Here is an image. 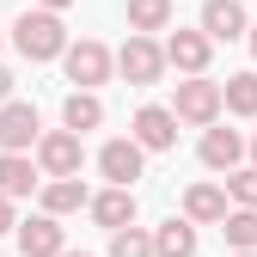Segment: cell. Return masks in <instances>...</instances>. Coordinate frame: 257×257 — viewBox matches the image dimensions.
<instances>
[{
    "mask_svg": "<svg viewBox=\"0 0 257 257\" xmlns=\"http://www.w3.org/2000/svg\"><path fill=\"white\" fill-rule=\"evenodd\" d=\"M13 43H19V55L25 61H61L74 43H68V25H61V13H19V25H13Z\"/></svg>",
    "mask_w": 257,
    "mask_h": 257,
    "instance_id": "1",
    "label": "cell"
},
{
    "mask_svg": "<svg viewBox=\"0 0 257 257\" xmlns=\"http://www.w3.org/2000/svg\"><path fill=\"white\" fill-rule=\"evenodd\" d=\"M220 110H227V92H220V80L196 74V80H178V98H172V116L178 122H196V128H214Z\"/></svg>",
    "mask_w": 257,
    "mask_h": 257,
    "instance_id": "2",
    "label": "cell"
},
{
    "mask_svg": "<svg viewBox=\"0 0 257 257\" xmlns=\"http://www.w3.org/2000/svg\"><path fill=\"white\" fill-rule=\"evenodd\" d=\"M61 68H68V80H74V92H98L104 80H110V68H116V55L98 43V37H80L68 55H61Z\"/></svg>",
    "mask_w": 257,
    "mask_h": 257,
    "instance_id": "3",
    "label": "cell"
},
{
    "mask_svg": "<svg viewBox=\"0 0 257 257\" xmlns=\"http://www.w3.org/2000/svg\"><path fill=\"white\" fill-rule=\"evenodd\" d=\"M116 68H122V80H128V86H153L159 74L172 68V61H166V43L135 37V31H128V43L116 49Z\"/></svg>",
    "mask_w": 257,
    "mask_h": 257,
    "instance_id": "4",
    "label": "cell"
},
{
    "mask_svg": "<svg viewBox=\"0 0 257 257\" xmlns=\"http://www.w3.org/2000/svg\"><path fill=\"white\" fill-rule=\"evenodd\" d=\"M80 166H86V147H80L74 128H49L37 141V172L43 178H80Z\"/></svg>",
    "mask_w": 257,
    "mask_h": 257,
    "instance_id": "5",
    "label": "cell"
},
{
    "mask_svg": "<svg viewBox=\"0 0 257 257\" xmlns=\"http://www.w3.org/2000/svg\"><path fill=\"white\" fill-rule=\"evenodd\" d=\"M43 141V122H37V104H0V153H25Z\"/></svg>",
    "mask_w": 257,
    "mask_h": 257,
    "instance_id": "6",
    "label": "cell"
},
{
    "mask_svg": "<svg viewBox=\"0 0 257 257\" xmlns=\"http://www.w3.org/2000/svg\"><path fill=\"white\" fill-rule=\"evenodd\" d=\"M141 159H147V147H141L135 135H128V141L116 135V141H104V147H98V172H104L116 190H128V184L141 178Z\"/></svg>",
    "mask_w": 257,
    "mask_h": 257,
    "instance_id": "7",
    "label": "cell"
},
{
    "mask_svg": "<svg viewBox=\"0 0 257 257\" xmlns=\"http://www.w3.org/2000/svg\"><path fill=\"white\" fill-rule=\"evenodd\" d=\"M19 251H25V257H68V233H61V220H55V214L19 220Z\"/></svg>",
    "mask_w": 257,
    "mask_h": 257,
    "instance_id": "8",
    "label": "cell"
},
{
    "mask_svg": "<svg viewBox=\"0 0 257 257\" xmlns=\"http://www.w3.org/2000/svg\"><path fill=\"white\" fill-rule=\"evenodd\" d=\"M202 37H208V43H233V37H251L245 0H208V7H202Z\"/></svg>",
    "mask_w": 257,
    "mask_h": 257,
    "instance_id": "9",
    "label": "cell"
},
{
    "mask_svg": "<svg viewBox=\"0 0 257 257\" xmlns=\"http://www.w3.org/2000/svg\"><path fill=\"white\" fill-rule=\"evenodd\" d=\"M227 214L233 208H227V190H220V184H190L184 190V220H190V227H220Z\"/></svg>",
    "mask_w": 257,
    "mask_h": 257,
    "instance_id": "10",
    "label": "cell"
},
{
    "mask_svg": "<svg viewBox=\"0 0 257 257\" xmlns=\"http://www.w3.org/2000/svg\"><path fill=\"white\" fill-rule=\"evenodd\" d=\"M208 37H202V31H172V37H166V61H172V68L178 74H190V80H196V74H208Z\"/></svg>",
    "mask_w": 257,
    "mask_h": 257,
    "instance_id": "11",
    "label": "cell"
},
{
    "mask_svg": "<svg viewBox=\"0 0 257 257\" xmlns=\"http://www.w3.org/2000/svg\"><path fill=\"white\" fill-rule=\"evenodd\" d=\"M135 141H141L147 153H166V147L178 141V116H172L166 104H141V110H135Z\"/></svg>",
    "mask_w": 257,
    "mask_h": 257,
    "instance_id": "12",
    "label": "cell"
},
{
    "mask_svg": "<svg viewBox=\"0 0 257 257\" xmlns=\"http://www.w3.org/2000/svg\"><path fill=\"white\" fill-rule=\"evenodd\" d=\"M92 220H98L104 233H122V227H135V190H98V196H92V208H86Z\"/></svg>",
    "mask_w": 257,
    "mask_h": 257,
    "instance_id": "13",
    "label": "cell"
},
{
    "mask_svg": "<svg viewBox=\"0 0 257 257\" xmlns=\"http://www.w3.org/2000/svg\"><path fill=\"white\" fill-rule=\"evenodd\" d=\"M239 159H245L239 128H202V166L208 172H239Z\"/></svg>",
    "mask_w": 257,
    "mask_h": 257,
    "instance_id": "14",
    "label": "cell"
},
{
    "mask_svg": "<svg viewBox=\"0 0 257 257\" xmlns=\"http://www.w3.org/2000/svg\"><path fill=\"white\" fill-rule=\"evenodd\" d=\"M74 208H92V190L80 184V178H49L43 184V214H74Z\"/></svg>",
    "mask_w": 257,
    "mask_h": 257,
    "instance_id": "15",
    "label": "cell"
},
{
    "mask_svg": "<svg viewBox=\"0 0 257 257\" xmlns=\"http://www.w3.org/2000/svg\"><path fill=\"white\" fill-rule=\"evenodd\" d=\"M37 190V166L25 153H0V196H31Z\"/></svg>",
    "mask_w": 257,
    "mask_h": 257,
    "instance_id": "16",
    "label": "cell"
},
{
    "mask_svg": "<svg viewBox=\"0 0 257 257\" xmlns=\"http://www.w3.org/2000/svg\"><path fill=\"white\" fill-rule=\"evenodd\" d=\"M61 122H68L74 135L98 128V122H104V104H98V92H68V104H61Z\"/></svg>",
    "mask_w": 257,
    "mask_h": 257,
    "instance_id": "17",
    "label": "cell"
},
{
    "mask_svg": "<svg viewBox=\"0 0 257 257\" xmlns=\"http://www.w3.org/2000/svg\"><path fill=\"white\" fill-rule=\"evenodd\" d=\"M153 257H196V227L190 220H166L153 233Z\"/></svg>",
    "mask_w": 257,
    "mask_h": 257,
    "instance_id": "18",
    "label": "cell"
},
{
    "mask_svg": "<svg viewBox=\"0 0 257 257\" xmlns=\"http://www.w3.org/2000/svg\"><path fill=\"white\" fill-rule=\"evenodd\" d=\"M166 25H172V0H128V31L135 37H153Z\"/></svg>",
    "mask_w": 257,
    "mask_h": 257,
    "instance_id": "19",
    "label": "cell"
},
{
    "mask_svg": "<svg viewBox=\"0 0 257 257\" xmlns=\"http://www.w3.org/2000/svg\"><path fill=\"white\" fill-rule=\"evenodd\" d=\"M220 92H227V110L233 116H257V74H227Z\"/></svg>",
    "mask_w": 257,
    "mask_h": 257,
    "instance_id": "20",
    "label": "cell"
},
{
    "mask_svg": "<svg viewBox=\"0 0 257 257\" xmlns=\"http://www.w3.org/2000/svg\"><path fill=\"white\" fill-rule=\"evenodd\" d=\"M220 233H227L233 251H257V208H233L227 220H220Z\"/></svg>",
    "mask_w": 257,
    "mask_h": 257,
    "instance_id": "21",
    "label": "cell"
},
{
    "mask_svg": "<svg viewBox=\"0 0 257 257\" xmlns=\"http://www.w3.org/2000/svg\"><path fill=\"white\" fill-rule=\"evenodd\" d=\"M110 257H153V233H141V227L110 233Z\"/></svg>",
    "mask_w": 257,
    "mask_h": 257,
    "instance_id": "22",
    "label": "cell"
},
{
    "mask_svg": "<svg viewBox=\"0 0 257 257\" xmlns=\"http://www.w3.org/2000/svg\"><path fill=\"white\" fill-rule=\"evenodd\" d=\"M227 196H233V208H257V166L227 172Z\"/></svg>",
    "mask_w": 257,
    "mask_h": 257,
    "instance_id": "23",
    "label": "cell"
},
{
    "mask_svg": "<svg viewBox=\"0 0 257 257\" xmlns=\"http://www.w3.org/2000/svg\"><path fill=\"white\" fill-rule=\"evenodd\" d=\"M7 227H19V220H13V196H0V233Z\"/></svg>",
    "mask_w": 257,
    "mask_h": 257,
    "instance_id": "24",
    "label": "cell"
},
{
    "mask_svg": "<svg viewBox=\"0 0 257 257\" xmlns=\"http://www.w3.org/2000/svg\"><path fill=\"white\" fill-rule=\"evenodd\" d=\"M0 104H13V74L0 68Z\"/></svg>",
    "mask_w": 257,
    "mask_h": 257,
    "instance_id": "25",
    "label": "cell"
},
{
    "mask_svg": "<svg viewBox=\"0 0 257 257\" xmlns=\"http://www.w3.org/2000/svg\"><path fill=\"white\" fill-rule=\"evenodd\" d=\"M37 7H43V13H68L74 0H37Z\"/></svg>",
    "mask_w": 257,
    "mask_h": 257,
    "instance_id": "26",
    "label": "cell"
},
{
    "mask_svg": "<svg viewBox=\"0 0 257 257\" xmlns=\"http://www.w3.org/2000/svg\"><path fill=\"white\" fill-rule=\"evenodd\" d=\"M245 43H251V55H257V25H251V37H245Z\"/></svg>",
    "mask_w": 257,
    "mask_h": 257,
    "instance_id": "27",
    "label": "cell"
},
{
    "mask_svg": "<svg viewBox=\"0 0 257 257\" xmlns=\"http://www.w3.org/2000/svg\"><path fill=\"white\" fill-rule=\"evenodd\" d=\"M251 166H257V135H251Z\"/></svg>",
    "mask_w": 257,
    "mask_h": 257,
    "instance_id": "28",
    "label": "cell"
},
{
    "mask_svg": "<svg viewBox=\"0 0 257 257\" xmlns=\"http://www.w3.org/2000/svg\"><path fill=\"white\" fill-rule=\"evenodd\" d=\"M233 257H257V251H233Z\"/></svg>",
    "mask_w": 257,
    "mask_h": 257,
    "instance_id": "29",
    "label": "cell"
},
{
    "mask_svg": "<svg viewBox=\"0 0 257 257\" xmlns=\"http://www.w3.org/2000/svg\"><path fill=\"white\" fill-rule=\"evenodd\" d=\"M68 257H86V251H68Z\"/></svg>",
    "mask_w": 257,
    "mask_h": 257,
    "instance_id": "30",
    "label": "cell"
}]
</instances>
